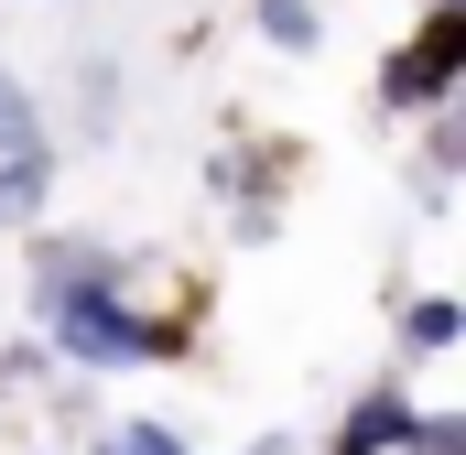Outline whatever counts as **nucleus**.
Masks as SVG:
<instances>
[{"instance_id":"nucleus-6","label":"nucleus","mask_w":466,"mask_h":455,"mask_svg":"<svg viewBox=\"0 0 466 455\" xmlns=\"http://www.w3.org/2000/svg\"><path fill=\"white\" fill-rule=\"evenodd\" d=\"M412 347H456V304H412Z\"/></svg>"},{"instance_id":"nucleus-3","label":"nucleus","mask_w":466,"mask_h":455,"mask_svg":"<svg viewBox=\"0 0 466 455\" xmlns=\"http://www.w3.org/2000/svg\"><path fill=\"white\" fill-rule=\"evenodd\" d=\"M456 66H466V22H456V11H434V22H423V44L380 76V98H390V109H434V98L456 87Z\"/></svg>"},{"instance_id":"nucleus-2","label":"nucleus","mask_w":466,"mask_h":455,"mask_svg":"<svg viewBox=\"0 0 466 455\" xmlns=\"http://www.w3.org/2000/svg\"><path fill=\"white\" fill-rule=\"evenodd\" d=\"M44 185H55L44 119H33V98L0 76V228H33V217H44Z\"/></svg>"},{"instance_id":"nucleus-1","label":"nucleus","mask_w":466,"mask_h":455,"mask_svg":"<svg viewBox=\"0 0 466 455\" xmlns=\"http://www.w3.org/2000/svg\"><path fill=\"white\" fill-rule=\"evenodd\" d=\"M44 326L76 347V358H98V369H119V358H163V326H141L109 282H55V293H44Z\"/></svg>"},{"instance_id":"nucleus-4","label":"nucleus","mask_w":466,"mask_h":455,"mask_svg":"<svg viewBox=\"0 0 466 455\" xmlns=\"http://www.w3.org/2000/svg\"><path fill=\"white\" fill-rule=\"evenodd\" d=\"M412 423H423V412H412L401 390H369V401H358L348 423H337V455H380V445H412Z\"/></svg>"},{"instance_id":"nucleus-7","label":"nucleus","mask_w":466,"mask_h":455,"mask_svg":"<svg viewBox=\"0 0 466 455\" xmlns=\"http://www.w3.org/2000/svg\"><path fill=\"white\" fill-rule=\"evenodd\" d=\"M109 455H185L174 434H152V423H130V434H109Z\"/></svg>"},{"instance_id":"nucleus-5","label":"nucleus","mask_w":466,"mask_h":455,"mask_svg":"<svg viewBox=\"0 0 466 455\" xmlns=\"http://www.w3.org/2000/svg\"><path fill=\"white\" fill-rule=\"evenodd\" d=\"M260 33H271V44H315V11H304V0H260Z\"/></svg>"},{"instance_id":"nucleus-8","label":"nucleus","mask_w":466,"mask_h":455,"mask_svg":"<svg viewBox=\"0 0 466 455\" xmlns=\"http://www.w3.org/2000/svg\"><path fill=\"white\" fill-rule=\"evenodd\" d=\"M412 455H456V423H412Z\"/></svg>"}]
</instances>
